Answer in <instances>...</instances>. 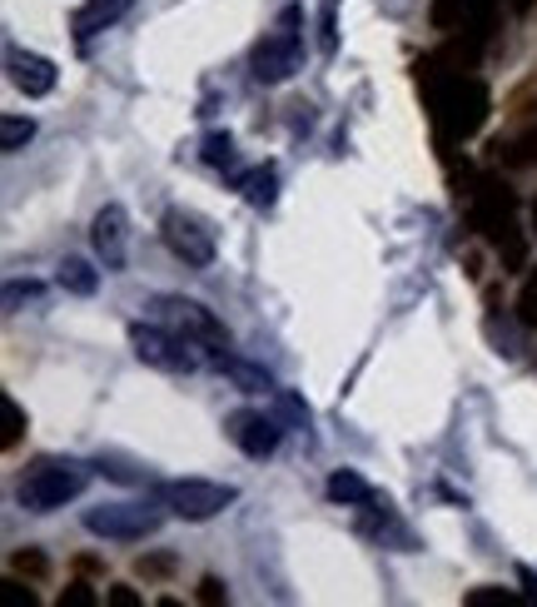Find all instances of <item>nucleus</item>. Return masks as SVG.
<instances>
[{
	"instance_id": "nucleus-1",
	"label": "nucleus",
	"mask_w": 537,
	"mask_h": 607,
	"mask_svg": "<svg viewBox=\"0 0 537 607\" xmlns=\"http://www.w3.org/2000/svg\"><path fill=\"white\" fill-rule=\"evenodd\" d=\"M419 85L428 95L433 125H438V140L444 145H463L488 125L492 95L473 71L467 75H419Z\"/></svg>"
},
{
	"instance_id": "nucleus-2",
	"label": "nucleus",
	"mask_w": 537,
	"mask_h": 607,
	"mask_svg": "<svg viewBox=\"0 0 537 607\" xmlns=\"http://www.w3.org/2000/svg\"><path fill=\"white\" fill-rule=\"evenodd\" d=\"M90 483V468L75 458H36L21 479V503L30 513H55L65 503H75Z\"/></svg>"
},
{
	"instance_id": "nucleus-3",
	"label": "nucleus",
	"mask_w": 537,
	"mask_h": 607,
	"mask_svg": "<svg viewBox=\"0 0 537 607\" xmlns=\"http://www.w3.org/2000/svg\"><path fill=\"white\" fill-rule=\"evenodd\" d=\"M299 65H304V5H284L274 30L254 46V80L284 85Z\"/></svg>"
},
{
	"instance_id": "nucleus-4",
	"label": "nucleus",
	"mask_w": 537,
	"mask_h": 607,
	"mask_svg": "<svg viewBox=\"0 0 537 607\" xmlns=\"http://www.w3.org/2000/svg\"><path fill=\"white\" fill-rule=\"evenodd\" d=\"M154 498L175 518H185V523H210L229 503H239V488L234 483H214V479H164L154 488Z\"/></svg>"
},
{
	"instance_id": "nucleus-5",
	"label": "nucleus",
	"mask_w": 537,
	"mask_h": 607,
	"mask_svg": "<svg viewBox=\"0 0 537 607\" xmlns=\"http://www.w3.org/2000/svg\"><path fill=\"white\" fill-rule=\"evenodd\" d=\"M160 508H154V503H105V508H90V513H85V528H90L95 537H110V543H145V537H154L164 523Z\"/></svg>"
},
{
	"instance_id": "nucleus-6",
	"label": "nucleus",
	"mask_w": 537,
	"mask_h": 607,
	"mask_svg": "<svg viewBox=\"0 0 537 607\" xmlns=\"http://www.w3.org/2000/svg\"><path fill=\"white\" fill-rule=\"evenodd\" d=\"M154 309H160V324H170L175 334H185L195 349H210L214 363L224 369V359H229V334H224L220 319H214L204 304H195V299H160Z\"/></svg>"
},
{
	"instance_id": "nucleus-7",
	"label": "nucleus",
	"mask_w": 537,
	"mask_h": 607,
	"mask_svg": "<svg viewBox=\"0 0 537 607\" xmlns=\"http://www.w3.org/2000/svg\"><path fill=\"white\" fill-rule=\"evenodd\" d=\"M129 344L150 369H164V374H189L195 369V344L185 334H175L170 324H135L129 329Z\"/></svg>"
},
{
	"instance_id": "nucleus-8",
	"label": "nucleus",
	"mask_w": 537,
	"mask_h": 607,
	"mask_svg": "<svg viewBox=\"0 0 537 607\" xmlns=\"http://www.w3.org/2000/svg\"><path fill=\"white\" fill-rule=\"evenodd\" d=\"M160 234H164V245H170V255L185 259L189 269H210L214 264V230L199 220L195 210H164Z\"/></svg>"
},
{
	"instance_id": "nucleus-9",
	"label": "nucleus",
	"mask_w": 537,
	"mask_h": 607,
	"mask_svg": "<svg viewBox=\"0 0 537 607\" xmlns=\"http://www.w3.org/2000/svg\"><path fill=\"white\" fill-rule=\"evenodd\" d=\"M224 433L234 438V448L245 458H274L279 454V438H284V423L274 413H259V409H234L224 419Z\"/></svg>"
},
{
	"instance_id": "nucleus-10",
	"label": "nucleus",
	"mask_w": 537,
	"mask_h": 607,
	"mask_svg": "<svg viewBox=\"0 0 537 607\" xmlns=\"http://www.w3.org/2000/svg\"><path fill=\"white\" fill-rule=\"evenodd\" d=\"M90 245H95V259L105 264V274H120L129 259V214L120 205H105L95 214L90 224Z\"/></svg>"
},
{
	"instance_id": "nucleus-11",
	"label": "nucleus",
	"mask_w": 537,
	"mask_h": 607,
	"mask_svg": "<svg viewBox=\"0 0 537 607\" xmlns=\"http://www.w3.org/2000/svg\"><path fill=\"white\" fill-rule=\"evenodd\" d=\"M11 80L21 95L40 100V95L55 90V65L46 55H30V50H11Z\"/></svg>"
},
{
	"instance_id": "nucleus-12",
	"label": "nucleus",
	"mask_w": 537,
	"mask_h": 607,
	"mask_svg": "<svg viewBox=\"0 0 537 607\" xmlns=\"http://www.w3.org/2000/svg\"><path fill=\"white\" fill-rule=\"evenodd\" d=\"M129 5L135 0H85L80 11H75V40H90V36H100V30H110L115 21H125L129 15Z\"/></svg>"
},
{
	"instance_id": "nucleus-13",
	"label": "nucleus",
	"mask_w": 537,
	"mask_h": 607,
	"mask_svg": "<svg viewBox=\"0 0 537 607\" xmlns=\"http://www.w3.org/2000/svg\"><path fill=\"white\" fill-rule=\"evenodd\" d=\"M483 234H488V239H492V249L502 255V269H523V264H527V239L517 234L513 214H502V220H498V224H488Z\"/></svg>"
},
{
	"instance_id": "nucleus-14",
	"label": "nucleus",
	"mask_w": 537,
	"mask_h": 607,
	"mask_svg": "<svg viewBox=\"0 0 537 607\" xmlns=\"http://www.w3.org/2000/svg\"><path fill=\"white\" fill-rule=\"evenodd\" d=\"M55 284L65 294H80V299H90V294L100 289V269H90V259H60Z\"/></svg>"
},
{
	"instance_id": "nucleus-15",
	"label": "nucleus",
	"mask_w": 537,
	"mask_h": 607,
	"mask_svg": "<svg viewBox=\"0 0 537 607\" xmlns=\"http://www.w3.org/2000/svg\"><path fill=\"white\" fill-rule=\"evenodd\" d=\"M239 189H245L249 205L264 210V205H274V195H279V170H274V164H254V170L239 175Z\"/></svg>"
},
{
	"instance_id": "nucleus-16",
	"label": "nucleus",
	"mask_w": 537,
	"mask_h": 607,
	"mask_svg": "<svg viewBox=\"0 0 537 607\" xmlns=\"http://www.w3.org/2000/svg\"><path fill=\"white\" fill-rule=\"evenodd\" d=\"M328 498L344 503V508H363V503H374V488H369L353 468H339V473L328 479Z\"/></svg>"
},
{
	"instance_id": "nucleus-17",
	"label": "nucleus",
	"mask_w": 537,
	"mask_h": 607,
	"mask_svg": "<svg viewBox=\"0 0 537 607\" xmlns=\"http://www.w3.org/2000/svg\"><path fill=\"white\" fill-rule=\"evenodd\" d=\"M30 140H36V120H25V115H5V120H0V150H5V154L25 150Z\"/></svg>"
},
{
	"instance_id": "nucleus-18",
	"label": "nucleus",
	"mask_w": 537,
	"mask_h": 607,
	"mask_svg": "<svg viewBox=\"0 0 537 607\" xmlns=\"http://www.w3.org/2000/svg\"><path fill=\"white\" fill-rule=\"evenodd\" d=\"M224 369H229V379H234L239 388H245V394H274V388H279L274 379L264 374V369H254V363H234V359H224Z\"/></svg>"
},
{
	"instance_id": "nucleus-19",
	"label": "nucleus",
	"mask_w": 537,
	"mask_h": 607,
	"mask_svg": "<svg viewBox=\"0 0 537 607\" xmlns=\"http://www.w3.org/2000/svg\"><path fill=\"white\" fill-rule=\"evenodd\" d=\"M517 324L537 329V264H527L523 289H517Z\"/></svg>"
},
{
	"instance_id": "nucleus-20",
	"label": "nucleus",
	"mask_w": 537,
	"mask_h": 607,
	"mask_svg": "<svg viewBox=\"0 0 537 607\" xmlns=\"http://www.w3.org/2000/svg\"><path fill=\"white\" fill-rule=\"evenodd\" d=\"M274 404H279V423H294V429H309V404L289 388H274Z\"/></svg>"
},
{
	"instance_id": "nucleus-21",
	"label": "nucleus",
	"mask_w": 537,
	"mask_h": 607,
	"mask_svg": "<svg viewBox=\"0 0 537 607\" xmlns=\"http://www.w3.org/2000/svg\"><path fill=\"white\" fill-rule=\"evenodd\" d=\"M204 160H210L214 170H229L234 164V135H220V129L204 135Z\"/></svg>"
},
{
	"instance_id": "nucleus-22",
	"label": "nucleus",
	"mask_w": 537,
	"mask_h": 607,
	"mask_svg": "<svg viewBox=\"0 0 537 607\" xmlns=\"http://www.w3.org/2000/svg\"><path fill=\"white\" fill-rule=\"evenodd\" d=\"M334 11H339V0H324V5H319V50H324V55H334V50H339V30H334Z\"/></svg>"
},
{
	"instance_id": "nucleus-23",
	"label": "nucleus",
	"mask_w": 537,
	"mask_h": 607,
	"mask_svg": "<svg viewBox=\"0 0 537 607\" xmlns=\"http://www.w3.org/2000/svg\"><path fill=\"white\" fill-rule=\"evenodd\" d=\"M463 603H467V607H517L523 597L508 593V587H473V593H467Z\"/></svg>"
},
{
	"instance_id": "nucleus-24",
	"label": "nucleus",
	"mask_w": 537,
	"mask_h": 607,
	"mask_svg": "<svg viewBox=\"0 0 537 607\" xmlns=\"http://www.w3.org/2000/svg\"><path fill=\"white\" fill-rule=\"evenodd\" d=\"M95 468H100V473H110V479H115V483H145V468H129V463H120L115 454H100V463H95Z\"/></svg>"
},
{
	"instance_id": "nucleus-25",
	"label": "nucleus",
	"mask_w": 537,
	"mask_h": 607,
	"mask_svg": "<svg viewBox=\"0 0 537 607\" xmlns=\"http://www.w3.org/2000/svg\"><path fill=\"white\" fill-rule=\"evenodd\" d=\"M0 413H5V448L21 444V433H25V413L15 398H0Z\"/></svg>"
},
{
	"instance_id": "nucleus-26",
	"label": "nucleus",
	"mask_w": 537,
	"mask_h": 607,
	"mask_svg": "<svg viewBox=\"0 0 537 607\" xmlns=\"http://www.w3.org/2000/svg\"><path fill=\"white\" fill-rule=\"evenodd\" d=\"M11 568H15V572H25V578H46V572H50V562H46V553L21 548V553L11 558Z\"/></svg>"
},
{
	"instance_id": "nucleus-27",
	"label": "nucleus",
	"mask_w": 537,
	"mask_h": 607,
	"mask_svg": "<svg viewBox=\"0 0 537 607\" xmlns=\"http://www.w3.org/2000/svg\"><path fill=\"white\" fill-rule=\"evenodd\" d=\"M25 299H40V284L36 280H11V284H5V309H11V314H15V309H21V304Z\"/></svg>"
},
{
	"instance_id": "nucleus-28",
	"label": "nucleus",
	"mask_w": 537,
	"mask_h": 607,
	"mask_svg": "<svg viewBox=\"0 0 537 607\" xmlns=\"http://www.w3.org/2000/svg\"><path fill=\"white\" fill-rule=\"evenodd\" d=\"M100 597L90 593V583H65V593H60V607H95Z\"/></svg>"
},
{
	"instance_id": "nucleus-29",
	"label": "nucleus",
	"mask_w": 537,
	"mask_h": 607,
	"mask_svg": "<svg viewBox=\"0 0 537 607\" xmlns=\"http://www.w3.org/2000/svg\"><path fill=\"white\" fill-rule=\"evenodd\" d=\"M195 597H199V603H210V607H214V603H229V587H224L220 578H204Z\"/></svg>"
},
{
	"instance_id": "nucleus-30",
	"label": "nucleus",
	"mask_w": 537,
	"mask_h": 607,
	"mask_svg": "<svg viewBox=\"0 0 537 607\" xmlns=\"http://www.w3.org/2000/svg\"><path fill=\"white\" fill-rule=\"evenodd\" d=\"M140 572L145 578H170V572H175V558H140Z\"/></svg>"
},
{
	"instance_id": "nucleus-31",
	"label": "nucleus",
	"mask_w": 537,
	"mask_h": 607,
	"mask_svg": "<svg viewBox=\"0 0 537 607\" xmlns=\"http://www.w3.org/2000/svg\"><path fill=\"white\" fill-rule=\"evenodd\" d=\"M5 593H11V603H21V607H36V593H30V587H25L21 578H11V583H5Z\"/></svg>"
},
{
	"instance_id": "nucleus-32",
	"label": "nucleus",
	"mask_w": 537,
	"mask_h": 607,
	"mask_svg": "<svg viewBox=\"0 0 537 607\" xmlns=\"http://www.w3.org/2000/svg\"><path fill=\"white\" fill-rule=\"evenodd\" d=\"M110 603H115V607H140V593L120 583V587H110Z\"/></svg>"
},
{
	"instance_id": "nucleus-33",
	"label": "nucleus",
	"mask_w": 537,
	"mask_h": 607,
	"mask_svg": "<svg viewBox=\"0 0 537 607\" xmlns=\"http://www.w3.org/2000/svg\"><path fill=\"white\" fill-rule=\"evenodd\" d=\"M517 583L527 587V603H537V572L533 568H517Z\"/></svg>"
},
{
	"instance_id": "nucleus-34",
	"label": "nucleus",
	"mask_w": 537,
	"mask_h": 607,
	"mask_svg": "<svg viewBox=\"0 0 537 607\" xmlns=\"http://www.w3.org/2000/svg\"><path fill=\"white\" fill-rule=\"evenodd\" d=\"M508 5H513V11H533V0H508Z\"/></svg>"
},
{
	"instance_id": "nucleus-35",
	"label": "nucleus",
	"mask_w": 537,
	"mask_h": 607,
	"mask_svg": "<svg viewBox=\"0 0 537 607\" xmlns=\"http://www.w3.org/2000/svg\"><path fill=\"white\" fill-rule=\"evenodd\" d=\"M533 234H537V205H533Z\"/></svg>"
}]
</instances>
